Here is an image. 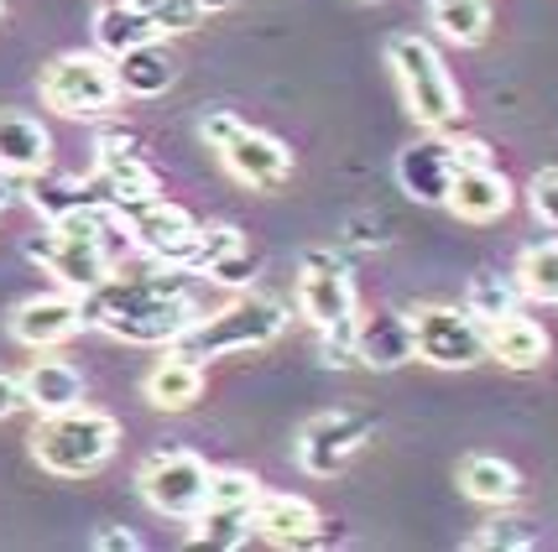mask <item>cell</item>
<instances>
[{
  "mask_svg": "<svg viewBox=\"0 0 558 552\" xmlns=\"http://www.w3.org/2000/svg\"><path fill=\"white\" fill-rule=\"evenodd\" d=\"M194 282L198 277L183 271V266L146 271V277L110 271L105 282L78 292L84 329H105L110 339H125V344H162V349H172L209 312L194 297Z\"/></svg>",
  "mask_w": 558,
  "mask_h": 552,
  "instance_id": "obj_1",
  "label": "cell"
},
{
  "mask_svg": "<svg viewBox=\"0 0 558 552\" xmlns=\"http://www.w3.org/2000/svg\"><path fill=\"white\" fill-rule=\"evenodd\" d=\"M121 443V422L110 412H95V407H69V412H48L37 432H32V458L58 475V480H84L95 475L105 458L116 454Z\"/></svg>",
  "mask_w": 558,
  "mask_h": 552,
  "instance_id": "obj_2",
  "label": "cell"
},
{
  "mask_svg": "<svg viewBox=\"0 0 558 552\" xmlns=\"http://www.w3.org/2000/svg\"><path fill=\"white\" fill-rule=\"evenodd\" d=\"M288 329V308L277 297H235L225 308H209L189 334L178 339L172 349L189 355V360H219V355H251V349H267L271 339Z\"/></svg>",
  "mask_w": 558,
  "mask_h": 552,
  "instance_id": "obj_3",
  "label": "cell"
},
{
  "mask_svg": "<svg viewBox=\"0 0 558 552\" xmlns=\"http://www.w3.org/2000/svg\"><path fill=\"white\" fill-rule=\"evenodd\" d=\"M387 63L402 84V99H408V115H413L423 131H449L460 125L464 115V99L460 84L449 78L444 58H438L434 42H423L417 32H397L387 42Z\"/></svg>",
  "mask_w": 558,
  "mask_h": 552,
  "instance_id": "obj_4",
  "label": "cell"
},
{
  "mask_svg": "<svg viewBox=\"0 0 558 552\" xmlns=\"http://www.w3.org/2000/svg\"><path fill=\"white\" fill-rule=\"evenodd\" d=\"M43 99L69 121H105L121 105L116 63H105L99 52H63L43 69Z\"/></svg>",
  "mask_w": 558,
  "mask_h": 552,
  "instance_id": "obj_5",
  "label": "cell"
},
{
  "mask_svg": "<svg viewBox=\"0 0 558 552\" xmlns=\"http://www.w3.org/2000/svg\"><path fill=\"white\" fill-rule=\"evenodd\" d=\"M116 219L131 230V245H142L146 256L162 266H189V256H194V245H198V230H204L183 204H168L162 193L116 204Z\"/></svg>",
  "mask_w": 558,
  "mask_h": 552,
  "instance_id": "obj_6",
  "label": "cell"
},
{
  "mask_svg": "<svg viewBox=\"0 0 558 552\" xmlns=\"http://www.w3.org/2000/svg\"><path fill=\"white\" fill-rule=\"evenodd\" d=\"M371 432H376V417H365V412H350V407L318 412V417H308L303 432H298V449H292V454H298V469L314 475V480H335L344 464L371 443Z\"/></svg>",
  "mask_w": 558,
  "mask_h": 552,
  "instance_id": "obj_7",
  "label": "cell"
},
{
  "mask_svg": "<svg viewBox=\"0 0 558 552\" xmlns=\"http://www.w3.org/2000/svg\"><path fill=\"white\" fill-rule=\"evenodd\" d=\"M413 355L438 370H470L486 360V323L470 308H417Z\"/></svg>",
  "mask_w": 558,
  "mask_h": 552,
  "instance_id": "obj_8",
  "label": "cell"
},
{
  "mask_svg": "<svg viewBox=\"0 0 558 552\" xmlns=\"http://www.w3.org/2000/svg\"><path fill=\"white\" fill-rule=\"evenodd\" d=\"M209 464L189 449H168V454H151L142 464V495L157 516H178V522H194L204 495H209Z\"/></svg>",
  "mask_w": 558,
  "mask_h": 552,
  "instance_id": "obj_9",
  "label": "cell"
},
{
  "mask_svg": "<svg viewBox=\"0 0 558 552\" xmlns=\"http://www.w3.org/2000/svg\"><path fill=\"white\" fill-rule=\"evenodd\" d=\"M298 312L324 329H350L355 323V282L350 266L335 250H303V271H298Z\"/></svg>",
  "mask_w": 558,
  "mask_h": 552,
  "instance_id": "obj_10",
  "label": "cell"
},
{
  "mask_svg": "<svg viewBox=\"0 0 558 552\" xmlns=\"http://www.w3.org/2000/svg\"><path fill=\"white\" fill-rule=\"evenodd\" d=\"M26 256L37 266H48L69 292H89L95 282H105V277L116 271V261H121L110 241H99V235H73V230H52V224H48V235H32V241H26Z\"/></svg>",
  "mask_w": 558,
  "mask_h": 552,
  "instance_id": "obj_11",
  "label": "cell"
},
{
  "mask_svg": "<svg viewBox=\"0 0 558 552\" xmlns=\"http://www.w3.org/2000/svg\"><path fill=\"white\" fill-rule=\"evenodd\" d=\"M215 151H219V162L230 168V177L245 183V188L271 193V188H282L288 172H292L288 146L277 142V136H267V131H256V125H245V121H235V131H230Z\"/></svg>",
  "mask_w": 558,
  "mask_h": 552,
  "instance_id": "obj_12",
  "label": "cell"
},
{
  "mask_svg": "<svg viewBox=\"0 0 558 552\" xmlns=\"http://www.w3.org/2000/svg\"><path fill=\"white\" fill-rule=\"evenodd\" d=\"M99 188V198L116 209V204H131V198H151V193H162L157 183V172L146 162L136 142L125 136V131H105L95 146V177H89Z\"/></svg>",
  "mask_w": 558,
  "mask_h": 552,
  "instance_id": "obj_13",
  "label": "cell"
},
{
  "mask_svg": "<svg viewBox=\"0 0 558 552\" xmlns=\"http://www.w3.org/2000/svg\"><path fill=\"white\" fill-rule=\"evenodd\" d=\"M251 527H256V537L271 542V548H318V542H329L324 516L314 511V501L277 495V490H262V501L251 511Z\"/></svg>",
  "mask_w": 558,
  "mask_h": 552,
  "instance_id": "obj_14",
  "label": "cell"
},
{
  "mask_svg": "<svg viewBox=\"0 0 558 552\" xmlns=\"http://www.w3.org/2000/svg\"><path fill=\"white\" fill-rule=\"evenodd\" d=\"M84 329V312H78V292H48V297H26L22 308L11 312V339L26 349H58L63 339H73Z\"/></svg>",
  "mask_w": 558,
  "mask_h": 552,
  "instance_id": "obj_15",
  "label": "cell"
},
{
  "mask_svg": "<svg viewBox=\"0 0 558 552\" xmlns=\"http://www.w3.org/2000/svg\"><path fill=\"white\" fill-rule=\"evenodd\" d=\"M183 271H194L198 282H219V287H245L256 277V256H251V245L235 224H215V230L204 224Z\"/></svg>",
  "mask_w": 558,
  "mask_h": 552,
  "instance_id": "obj_16",
  "label": "cell"
},
{
  "mask_svg": "<svg viewBox=\"0 0 558 552\" xmlns=\"http://www.w3.org/2000/svg\"><path fill=\"white\" fill-rule=\"evenodd\" d=\"M397 183L413 204H444L449 198V183H454V157H449V142H438V131L428 142L402 146L397 157Z\"/></svg>",
  "mask_w": 558,
  "mask_h": 552,
  "instance_id": "obj_17",
  "label": "cell"
},
{
  "mask_svg": "<svg viewBox=\"0 0 558 552\" xmlns=\"http://www.w3.org/2000/svg\"><path fill=\"white\" fill-rule=\"evenodd\" d=\"M355 355L365 370H397L413 360V312H371L355 318Z\"/></svg>",
  "mask_w": 558,
  "mask_h": 552,
  "instance_id": "obj_18",
  "label": "cell"
},
{
  "mask_svg": "<svg viewBox=\"0 0 558 552\" xmlns=\"http://www.w3.org/2000/svg\"><path fill=\"white\" fill-rule=\"evenodd\" d=\"M511 183L501 168H454V183H449V209L470 224H490V219H501L511 209Z\"/></svg>",
  "mask_w": 558,
  "mask_h": 552,
  "instance_id": "obj_19",
  "label": "cell"
},
{
  "mask_svg": "<svg viewBox=\"0 0 558 552\" xmlns=\"http://www.w3.org/2000/svg\"><path fill=\"white\" fill-rule=\"evenodd\" d=\"M52 168V136L43 121L22 110H0V172L11 177H37Z\"/></svg>",
  "mask_w": 558,
  "mask_h": 552,
  "instance_id": "obj_20",
  "label": "cell"
},
{
  "mask_svg": "<svg viewBox=\"0 0 558 552\" xmlns=\"http://www.w3.org/2000/svg\"><path fill=\"white\" fill-rule=\"evenodd\" d=\"M486 360L507 365V370H537V365L548 360L543 323L522 318V312H507V318L486 323Z\"/></svg>",
  "mask_w": 558,
  "mask_h": 552,
  "instance_id": "obj_21",
  "label": "cell"
},
{
  "mask_svg": "<svg viewBox=\"0 0 558 552\" xmlns=\"http://www.w3.org/2000/svg\"><path fill=\"white\" fill-rule=\"evenodd\" d=\"M22 402L32 412H43V417L48 412H69L84 402V376L69 360H52L48 349H43V360H32L22 376Z\"/></svg>",
  "mask_w": 558,
  "mask_h": 552,
  "instance_id": "obj_22",
  "label": "cell"
},
{
  "mask_svg": "<svg viewBox=\"0 0 558 552\" xmlns=\"http://www.w3.org/2000/svg\"><path fill=\"white\" fill-rule=\"evenodd\" d=\"M146 402L157 412H183V407H194L198 396H204V365L189 360V355H178V349H168L162 360L146 370Z\"/></svg>",
  "mask_w": 558,
  "mask_h": 552,
  "instance_id": "obj_23",
  "label": "cell"
},
{
  "mask_svg": "<svg viewBox=\"0 0 558 552\" xmlns=\"http://www.w3.org/2000/svg\"><path fill=\"white\" fill-rule=\"evenodd\" d=\"M116 78H121V95L157 99L172 89L178 63H172V52L162 48V37H157V42H142V48H125L121 58H116Z\"/></svg>",
  "mask_w": 558,
  "mask_h": 552,
  "instance_id": "obj_24",
  "label": "cell"
},
{
  "mask_svg": "<svg viewBox=\"0 0 558 552\" xmlns=\"http://www.w3.org/2000/svg\"><path fill=\"white\" fill-rule=\"evenodd\" d=\"M162 32L157 22L142 11V0H99L95 11V42L110 58H121L125 48H142V42H157Z\"/></svg>",
  "mask_w": 558,
  "mask_h": 552,
  "instance_id": "obj_25",
  "label": "cell"
},
{
  "mask_svg": "<svg viewBox=\"0 0 558 552\" xmlns=\"http://www.w3.org/2000/svg\"><path fill=\"white\" fill-rule=\"evenodd\" d=\"M251 511L256 505H230V501H204L194 516V548H215V552H235L245 548L256 527H251Z\"/></svg>",
  "mask_w": 558,
  "mask_h": 552,
  "instance_id": "obj_26",
  "label": "cell"
},
{
  "mask_svg": "<svg viewBox=\"0 0 558 552\" xmlns=\"http://www.w3.org/2000/svg\"><path fill=\"white\" fill-rule=\"evenodd\" d=\"M460 490L470 495V501L507 511V505L522 495V480H517V469H511L507 458H496V454H470V458L460 464Z\"/></svg>",
  "mask_w": 558,
  "mask_h": 552,
  "instance_id": "obj_27",
  "label": "cell"
},
{
  "mask_svg": "<svg viewBox=\"0 0 558 552\" xmlns=\"http://www.w3.org/2000/svg\"><path fill=\"white\" fill-rule=\"evenodd\" d=\"M428 11H434V26L449 37V42H460V48L486 42V32H490L486 0H428Z\"/></svg>",
  "mask_w": 558,
  "mask_h": 552,
  "instance_id": "obj_28",
  "label": "cell"
},
{
  "mask_svg": "<svg viewBox=\"0 0 558 552\" xmlns=\"http://www.w3.org/2000/svg\"><path fill=\"white\" fill-rule=\"evenodd\" d=\"M517 303H522V282H517V277H501V271H475V277H470L464 308L475 312L481 323H496V318L517 312Z\"/></svg>",
  "mask_w": 558,
  "mask_h": 552,
  "instance_id": "obj_29",
  "label": "cell"
},
{
  "mask_svg": "<svg viewBox=\"0 0 558 552\" xmlns=\"http://www.w3.org/2000/svg\"><path fill=\"white\" fill-rule=\"evenodd\" d=\"M517 282H522V297L558 303V241L527 245L522 261H517Z\"/></svg>",
  "mask_w": 558,
  "mask_h": 552,
  "instance_id": "obj_30",
  "label": "cell"
},
{
  "mask_svg": "<svg viewBox=\"0 0 558 552\" xmlns=\"http://www.w3.org/2000/svg\"><path fill=\"white\" fill-rule=\"evenodd\" d=\"M537 548V527L522 516H496L470 537V552H527Z\"/></svg>",
  "mask_w": 558,
  "mask_h": 552,
  "instance_id": "obj_31",
  "label": "cell"
},
{
  "mask_svg": "<svg viewBox=\"0 0 558 552\" xmlns=\"http://www.w3.org/2000/svg\"><path fill=\"white\" fill-rule=\"evenodd\" d=\"M142 11L157 22L162 37H178V32H194L204 22V11H198L194 0H142Z\"/></svg>",
  "mask_w": 558,
  "mask_h": 552,
  "instance_id": "obj_32",
  "label": "cell"
},
{
  "mask_svg": "<svg viewBox=\"0 0 558 552\" xmlns=\"http://www.w3.org/2000/svg\"><path fill=\"white\" fill-rule=\"evenodd\" d=\"M204 501H230V505H256L262 501V480L245 469H215L209 475V495Z\"/></svg>",
  "mask_w": 558,
  "mask_h": 552,
  "instance_id": "obj_33",
  "label": "cell"
},
{
  "mask_svg": "<svg viewBox=\"0 0 558 552\" xmlns=\"http://www.w3.org/2000/svg\"><path fill=\"white\" fill-rule=\"evenodd\" d=\"M527 204H533V214L543 219V224H554L558 230V168L537 172L533 188H527Z\"/></svg>",
  "mask_w": 558,
  "mask_h": 552,
  "instance_id": "obj_34",
  "label": "cell"
},
{
  "mask_svg": "<svg viewBox=\"0 0 558 552\" xmlns=\"http://www.w3.org/2000/svg\"><path fill=\"white\" fill-rule=\"evenodd\" d=\"M324 365L329 370H355L361 355H355V323L350 329H324Z\"/></svg>",
  "mask_w": 558,
  "mask_h": 552,
  "instance_id": "obj_35",
  "label": "cell"
},
{
  "mask_svg": "<svg viewBox=\"0 0 558 552\" xmlns=\"http://www.w3.org/2000/svg\"><path fill=\"white\" fill-rule=\"evenodd\" d=\"M449 157H454V168H496L486 142H449Z\"/></svg>",
  "mask_w": 558,
  "mask_h": 552,
  "instance_id": "obj_36",
  "label": "cell"
},
{
  "mask_svg": "<svg viewBox=\"0 0 558 552\" xmlns=\"http://www.w3.org/2000/svg\"><path fill=\"white\" fill-rule=\"evenodd\" d=\"M344 241L365 245V250H371V245H387V224H381V219H350V224H344Z\"/></svg>",
  "mask_w": 558,
  "mask_h": 552,
  "instance_id": "obj_37",
  "label": "cell"
},
{
  "mask_svg": "<svg viewBox=\"0 0 558 552\" xmlns=\"http://www.w3.org/2000/svg\"><path fill=\"white\" fill-rule=\"evenodd\" d=\"M142 537L136 531H95V552H136Z\"/></svg>",
  "mask_w": 558,
  "mask_h": 552,
  "instance_id": "obj_38",
  "label": "cell"
},
{
  "mask_svg": "<svg viewBox=\"0 0 558 552\" xmlns=\"http://www.w3.org/2000/svg\"><path fill=\"white\" fill-rule=\"evenodd\" d=\"M16 407H26L22 402V376H0V417H11Z\"/></svg>",
  "mask_w": 558,
  "mask_h": 552,
  "instance_id": "obj_39",
  "label": "cell"
},
{
  "mask_svg": "<svg viewBox=\"0 0 558 552\" xmlns=\"http://www.w3.org/2000/svg\"><path fill=\"white\" fill-rule=\"evenodd\" d=\"M198 11H204V16H209V11H225V5H235V0H194Z\"/></svg>",
  "mask_w": 558,
  "mask_h": 552,
  "instance_id": "obj_40",
  "label": "cell"
},
{
  "mask_svg": "<svg viewBox=\"0 0 558 552\" xmlns=\"http://www.w3.org/2000/svg\"><path fill=\"white\" fill-rule=\"evenodd\" d=\"M11 204V172H0V209Z\"/></svg>",
  "mask_w": 558,
  "mask_h": 552,
  "instance_id": "obj_41",
  "label": "cell"
},
{
  "mask_svg": "<svg viewBox=\"0 0 558 552\" xmlns=\"http://www.w3.org/2000/svg\"><path fill=\"white\" fill-rule=\"evenodd\" d=\"M0 11H5V0H0Z\"/></svg>",
  "mask_w": 558,
  "mask_h": 552,
  "instance_id": "obj_42",
  "label": "cell"
}]
</instances>
